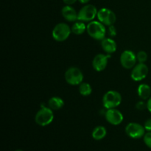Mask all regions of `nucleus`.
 <instances>
[{
    "instance_id": "1",
    "label": "nucleus",
    "mask_w": 151,
    "mask_h": 151,
    "mask_svg": "<svg viewBox=\"0 0 151 151\" xmlns=\"http://www.w3.org/2000/svg\"><path fill=\"white\" fill-rule=\"evenodd\" d=\"M86 31L92 38L102 41L106 38V29L105 25L100 22L91 21L86 26Z\"/></svg>"
},
{
    "instance_id": "2",
    "label": "nucleus",
    "mask_w": 151,
    "mask_h": 151,
    "mask_svg": "<svg viewBox=\"0 0 151 151\" xmlns=\"http://www.w3.org/2000/svg\"><path fill=\"white\" fill-rule=\"evenodd\" d=\"M54 114L50 107L44 106L39 109L35 116V121L40 126H47L52 122Z\"/></svg>"
},
{
    "instance_id": "3",
    "label": "nucleus",
    "mask_w": 151,
    "mask_h": 151,
    "mask_svg": "<svg viewBox=\"0 0 151 151\" xmlns=\"http://www.w3.org/2000/svg\"><path fill=\"white\" fill-rule=\"evenodd\" d=\"M122 96L118 91L111 90L107 91L103 97V104L106 109H115L120 105Z\"/></svg>"
},
{
    "instance_id": "4",
    "label": "nucleus",
    "mask_w": 151,
    "mask_h": 151,
    "mask_svg": "<svg viewBox=\"0 0 151 151\" xmlns=\"http://www.w3.org/2000/svg\"><path fill=\"white\" fill-rule=\"evenodd\" d=\"M72 32L70 27L66 23H59L55 26L52 34L55 41L62 42L67 39Z\"/></svg>"
},
{
    "instance_id": "5",
    "label": "nucleus",
    "mask_w": 151,
    "mask_h": 151,
    "mask_svg": "<svg viewBox=\"0 0 151 151\" xmlns=\"http://www.w3.org/2000/svg\"><path fill=\"white\" fill-rule=\"evenodd\" d=\"M65 80L72 86L80 85L83 83V74L78 68L70 67L65 72Z\"/></svg>"
},
{
    "instance_id": "6",
    "label": "nucleus",
    "mask_w": 151,
    "mask_h": 151,
    "mask_svg": "<svg viewBox=\"0 0 151 151\" xmlns=\"http://www.w3.org/2000/svg\"><path fill=\"white\" fill-rule=\"evenodd\" d=\"M97 7L93 4H86L78 12V20L81 22H91L97 16Z\"/></svg>"
},
{
    "instance_id": "7",
    "label": "nucleus",
    "mask_w": 151,
    "mask_h": 151,
    "mask_svg": "<svg viewBox=\"0 0 151 151\" xmlns=\"http://www.w3.org/2000/svg\"><path fill=\"white\" fill-rule=\"evenodd\" d=\"M97 18L99 22H101L105 26H111L114 25L116 20V17L115 13L111 10L106 7L101 8L98 10L97 13Z\"/></svg>"
},
{
    "instance_id": "8",
    "label": "nucleus",
    "mask_w": 151,
    "mask_h": 151,
    "mask_svg": "<svg viewBox=\"0 0 151 151\" xmlns=\"http://www.w3.org/2000/svg\"><path fill=\"white\" fill-rule=\"evenodd\" d=\"M145 128L137 122H131L125 127V133L128 137L133 139H140L144 137Z\"/></svg>"
},
{
    "instance_id": "9",
    "label": "nucleus",
    "mask_w": 151,
    "mask_h": 151,
    "mask_svg": "<svg viewBox=\"0 0 151 151\" xmlns=\"http://www.w3.org/2000/svg\"><path fill=\"white\" fill-rule=\"evenodd\" d=\"M137 55L131 50H125L120 55V63L126 69H132L137 63Z\"/></svg>"
},
{
    "instance_id": "10",
    "label": "nucleus",
    "mask_w": 151,
    "mask_h": 151,
    "mask_svg": "<svg viewBox=\"0 0 151 151\" xmlns=\"http://www.w3.org/2000/svg\"><path fill=\"white\" fill-rule=\"evenodd\" d=\"M148 67L143 63L136 64L131 71V77L133 81H141L147 77L148 74Z\"/></svg>"
},
{
    "instance_id": "11",
    "label": "nucleus",
    "mask_w": 151,
    "mask_h": 151,
    "mask_svg": "<svg viewBox=\"0 0 151 151\" xmlns=\"http://www.w3.org/2000/svg\"><path fill=\"white\" fill-rule=\"evenodd\" d=\"M105 116L108 122L113 125H118L123 121L124 116L119 110L116 109H107L105 113Z\"/></svg>"
},
{
    "instance_id": "12",
    "label": "nucleus",
    "mask_w": 151,
    "mask_h": 151,
    "mask_svg": "<svg viewBox=\"0 0 151 151\" xmlns=\"http://www.w3.org/2000/svg\"><path fill=\"white\" fill-rule=\"evenodd\" d=\"M111 55L109 54H98L92 60V66L97 72H102L106 68Z\"/></svg>"
},
{
    "instance_id": "13",
    "label": "nucleus",
    "mask_w": 151,
    "mask_h": 151,
    "mask_svg": "<svg viewBox=\"0 0 151 151\" xmlns=\"http://www.w3.org/2000/svg\"><path fill=\"white\" fill-rule=\"evenodd\" d=\"M63 17L68 22H76L78 20V13L71 5H66L62 8Z\"/></svg>"
},
{
    "instance_id": "14",
    "label": "nucleus",
    "mask_w": 151,
    "mask_h": 151,
    "mask_svg": "<svg viewBox=\"0 0 151 151\" xmlns=\"http://www.w3.org/2000/svg\"><path fill=\"white\" fill-rule=\"evenodd\" d=\"M101 46L103 50L109 55L115 52L116 50V43L112 38H105L101 41Z\"/></svg>"
},
{
    "instance_id": "15",
    "label": "nucleus",
    "mask_w": 151,
    "mask_h": 151,
    "mask_svg": "<svg viewBox=\"0 0 151 151\" xmlns=\"http://www.w3.org/2000/svg\"><path fill=\"white\" fill-rule=\"evenodd\" d=\"M138 95L140 98L142 100H147V99L150 98V96L151 94V88L150 86L147 84H140L138 87Z\"/></svg>"
},
{
    "instance_id": "16",
    "label": "nucleus",
    "mask_w": 151,
    "mask_h": 151,
    "mask_svg": "<svg viewBox=\"0 0 151 151\" xmlns=\"http://www.w3.org/2000/svg\"><path fill=\"white\" fill-rule=\"evenodd\" d=\"M48 106L52 111L59 110L64 106V102L60 97H53L49 100Z\"/></svg>"
},
{
    "instance_id": "17",
    "label": "nucleus",
    "mask_w": 151,
    "mask_h": 151,
    "mask_svg": "<svg viewBox=\"0 0 151 151\" xmlns=\"http://www.w3.org/2000/svg\"><path fill=\"white\" fill-rule=\"evenodd\" d=\"M106 134H107V131H106V128L104 126H97L92 131V137L95 140H101L106 137Z\"/></svg>"
},
{
    "instance_id": "18",
    "label": "nucleus",
    "mask_w": 151,
    "mask_h": 151,
    "mask_svg": "<svg viewBox=\"0 0 151 151\" xmlns=\"http://www.w3.org/2000/svg\"><path fill=\"white\" fill-rule=\"evenodd\" d=\"M71 29H72V33L75 35H81L86 30V26L83 22L78 20V22H75L74 23Z\"/></svg>"
},
{
    "instance_id": "19",
    "label": "nucleus",
    "mask_w": 151,
    "mask_h": 151,
    "mask_svg": "<svg viewBox=\"0 0 151 151\" xmlns=\"http://www.w3.org/2000/svg\"><path fill=\"white\" fill-rule=\"evenodd\" d=\"M92 88L88 83H81L79 86V92L83 96H88L91 94Z\"/></svg>"
},
{
    "instance_id": "20",
    "label": "nucleus",
    "mask_w": 151,
    "mask_h": 151,
    "mask_svg": "<svg viewBox=\"0 0 151 151\" xmlns=\"http://www.w3.org/2000/svg\"><path fill=\"white\" fill-rule=\"evenodd\" d=\"M137 59L139 63H145L147 60V54L145 51H139L137 54Z\"/></svg>"
},
{
    "instance_id": "21",
    "label": "nucleus",
    "mask_w": 151,
    "mask_h": 151,
    "mask_svg": "<svg viewBox=\"0 0 151 151\" xmlns=\"http://www.w3.org/2000/svg\"><path fill=\"white\" fill-rule=\"evenodd\" d=\"M144 142L148 147L151 148V131H149L144 136Z\"/></svg>"
},
{
    "instance_id": "22",
    "label": "nucleus",
    "mask_w": 151,
    "mask_h": 151,
    "mask_svg": "<svg viewBox=\"0 0 151 151\" xmlns=\"http://www.w3.org/2000/svg\"><path fill=\"white\" fill-rule=\"evenodd\" d=\"M136 109L139 111H143L147 109V103H145L144 101H139L136 104Z\"/></svg>"
},
{
    "instance_id": "23",
    "label": "nucleus",
    "mask_w": 151,
    "mask_h": 151,
    "mask_svg": "<svg viewBox=\"0 0 151 151\" xmlns=\"http://www.w3.org/2000/svg\"><path fill=\"white\" fill-rule=\"evenodd\" d=\"M108 33L111 37H114L116 35V29L114 25H111L109 27V29H108Z\"/></svg>"
},
{
    "instance_id": "24",
    "label": "nucleus",
    "mask_w": 151,
    "mask_h": 151,
    "mask_svg": "<svg viewBox=\"0 0 151 151\" xmlns=\"http://www.w3.org/2000/svg\"><path fill=\"white\" fill-rule=\"evenodd\" d=\"M144 127L146 131H151V119H148L147 120L145 121Z\"/></svg>"
},
{
    "instance_id": "25",
    "label": "nucleus",
    "mask_w": 151,
    "mask_h": 151,
    "mask_svg": "<svg viewBox=\"0 0 151 151\" xmlns=\"http://www.w3.org/2000/svg\"><path fill=\"white\" fill-rule=\"evenodd\" d=\"M63 1L66 5H72V4H75L78 0H63Z\"/></svg>"
},
{
    "instance_id": "26",
    "label": "nucleus",
    "mask_w": 151,
    "mask_h": 151,
    "mask_svg": "<svg viewBox=\"0 0 151 151\" xmlns=\"http://www.w3.org/2000/svg\"><path fill=\"white\" fill-rule=\"evenodd\" d=\"M147 110L151 113V97L148 99L147 100Z\"/></svg>"
},
{
    "instance_id": "27",
    "label": "nucleus",
    "mask_w": 151,
    "mask_h": 151,
    "mask_svg": "<svg viewBox=\"0 0 151 151\" xmlns=\"http://www.w3.org/2000/svg\"><path fill=\"white\" fill-rule=\"evenodd\" d=\"M78 1L82 3V4H87L89 1V0H78Z\"/></svg>"
},
{
    "instance_id": "28",
    "label": "nucleus",
    "mask_w": 151,
    "mask_h": 151,
    "mask_svg": "<svg viewBox=\"0 0 151 151\" xmlns=\"http://www.w3.org/2000/svg\"><path fill=\"white\" fill-rule=\"evenodd\" d=\"M16 151H23L22 150H16Z\"/></svg>"
}]
</instances>
